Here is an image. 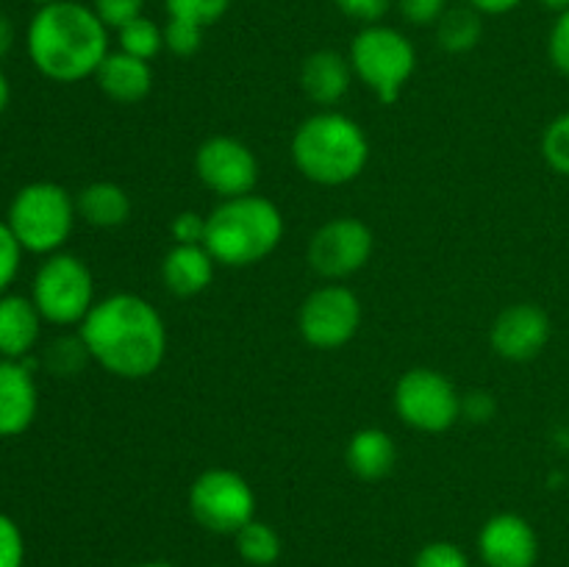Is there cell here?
I'll use <instances>...</instances> for the list:
<instances>
[{
    "label": "cell",
    "instance_id": "6da1fadb",
    "mask_svg": "<svg viewBox=\"0 0 569 567\" xmlns=\"http://www.w3.org/2000/svg\"><path fill=\"white\" fill-rule=\"evenodd\" d=\"M89 356L106 372L128 381L153 376L167 354V326L144 298L117 292L98 300L81 328Z\"/></svg>",
    "mask_w": 569,
    "mask_h": 567
},
{
    "label": "cell",
    "instance_id": "7a4b0ae2",
    "mask_svg": "<svg viewBox=\"0 0 569 567\" xmlns=\"http://www.w3.org/2000/svg\"><path fill=\"white\" fill-rule=\"evenodd\" d=\"M26 48L44 78L56 83H78L94 76L109 56V28L89 6L56 0L31 17Z\"/></svg>",
    "mask_w": 569,
    "mask_h": 567
},
{
    "label": "cell",
    "instance_id": "3957f363",
    "mask_svg": "<svg viewBox=\"0 0 569 567\" xmlns=\"http://www.w3.org/2000/svg\"><path fill=\"white\" fill-rule=\"evenodd\" d=\"M292 161L311 183L342 187L356 181L370 161L365 128L339 111L306 117L292 137Z\"/></svg>",
    "mask_w": 569,
    "mask_h": 567
},
{
    "label": "cell",
    "instance_id": "277c9868",
    "mask_svg": "<svg viewBox=\"0 0 569 567\" xmlns=\"http://www.w3.org/2000/svg\"><path fill=\"white\" fill-rule=\"evenodd\" d=\"M287 222L281 209L261 195L228 198L206 215L203 245L222 267H253L281 245Z\"/></svg>",
    "mask_w": 569,
    "mask_h": 567
},
{
    "label": "cell",
    "instance_id": "5b68a950",
    "mask_svg": "<svg viewBox=\"0 0 569 567\" xmlns=\"http://www.w3.org/2000/svg\"><path fill=\"white\" fill-rule=\"evenodd\" d=\"M76 217V200L64 187L53 181H33L14 195L6 222L22 250L50 256L64 248Z\"/></svg>",
    "mask_w": 569,
    "mask_h": 567
},
{
    "label": "cell",
    "instance_id": "8992f818",
    "mask_svg": "<svg viewBox=\"0 0 569 567\" xmlns=\"http://www.w3.org/2000/svg\"><path fill=\"white\" fill-rule=\"evenodd\" d=\"M350 67L381 103H395L417 70V50L398 28L367 26L350 44Z\"/></svg>",
    "mask_w": 569,
    "mask_h": 567
},
{
    "label": "cell",
    "instance_id": "52a82bcc",
    "mask_svg": "<svg viewBox=\"0 0 569 567\" xmlns=\"http://www.w3.org/2000/svg\"><path fill=\"white\" fill-rule=\"evenodd\" d=\"M31 300L44 322L81 326L94 306L92 270L72 253H50L33 276Z\"/></svg>",
    "mask_w": 569,
    "mask_h": 567
},
{
    "label": "cell",
    "instance_id": "ba28073f",
    "mask_svg": "<svg viewBox=\"0 0 569 567\" xmlns=\"http://www.w3.org/2000/svg\"><path fill=\"white\" fill-rule=\"evenodd\" d=\"M189 511L211 534H237L256 520V495L248 478L228 467L200 472L189 487Z\"/></svg>",
    "mask_w": 569,
    "mask_h": 567
},
{
    "label": "cell",
    "instance_id": "9c48e42d",
    "mask_svg": "<svg viewBox=\"0 0 569 567\" xmlns=\"http://www.w3.org/2000/svg\"><path fill=\"white\" fill-rule=\"evenodd\" d=\"M395 409L406 426L426 434H442L461 417V392L448 376L431 367L403 372L395 387Z\"/></svg>",
    "mask_w": 569,
    "mask_h": 567
},
{
    "label": "cell",
    "instance_id": "30bf717a",
    "mask_svg": "<svg viewBox=\"0 0 569 567\" xmlns=\"http://www.w3.org/2000/svg\"><path fill=\"white\" fill-rule=\"evenodd\" d=\"M361 326V300L342 284L315 289L298 311L300 337L320 350H337L356 337Z\"/></svg>",
    "mask_w": 569,
    "mask_h": 567
},
{
    "label": "cell",
    "instance_id": "8fae6325",
    "mask_svg": "<svg viewBox=\"0 0 569 567\" xmlns=\"http://www.w3.org/2000/svg\"><path fill=\"white\" fill-rule=\"evenodd\" d=\"M372 250H376V237L367 222L356 220V217H337L317 228V233L311 237L309 265L317 276L339 281V278H348L367 267Z\"/></svg>",
    "mask_w": 569,
    "mask_h": 567
},
{
    "label": "cell",
    "instance_id": "7c38bea8",
    "mask_svg": "<svg viewBox=\"0 0 569 567\" xmlns=\"http://www.w3.org/2000/svg\"><path fill=\"white\" fill-rule=\"evenodd\" d=\"M194 170L203 187L222 200L250 195L259 183V159L237 137L206 139L194 156Z\"/></svg>",
    "mask_w": 569,
    "mask_h": 567
},
{
    "label": "cell",
    "instance_id": "4fadbf2b",
    "mask_svg": "<svg viewBox=\"0 0 569 567\" xmlns=\"http://www.w3.org/2000/svg\"><path fill=\"white\" fill-rule=\"evenodd\" d=\"M550 334V317L542 306L537 304H515L498 315L492 322V348L500 359L509 361H531L548 348Z\"/></svg>",
    "mask_w": 569,
    "mask_h": 567
},
{
    "label": "cell",
    "instance_id": "5bb4252c",
    "mask_svg": "<svg viewBox=\"0 0 569 567\" xmlns=\"http://www.w3.org/2000/svg\"><path fill=\"white\" fill-rule=\"evenodd\" d=\"M478 554L487 567H537L539 537L522 515L500 511L483 523Z\"/></svg>",
    "mask_w": 569,
    "mask_h": 567
},
{
    "label": "cell",
    "instance_id": "9a60e30c",
    "mask_svg": "<svg viewBox=\"0 0 569 567\" xmlns=\"http://www.w3.org/2000/svg\"><path fill=\"white\" fill-rule=\"evenodd\" d=\"M37 361L0 359V437H20L39 411V389L33 378Z\"/></svg>",
    "mask_w": 569,
    "mask_h": 567
},
{
    "label": "cell",
    "instance_id": "2e32d148",
    "mask_svg": "<svg viewBox=\"0 0 569 567\" xmlns=\"http://www.w3.org/2000/svg\"><path fill=\"white\" fill-rule=\"evenodd\" d=\"M214 256L206 245H172L161 261V281L178 298H192L214 281Z\"/></svg>",
    "mask_w": 569,
    "mask_h": 567
},
{
    "label": "cell",
    "instance_id": "e0dca14e",
    "mask_svg": "<svg viewBox=\"0 0 569 567\" xmlns=\"http://www.w3.org/2000/svg\"><path fill=\"white\" fill-rule=\"evenodd\" d=\"M42 334V315L26 295L0 298V359H26Z\"/></svg>",
    "mask_w": 569,
    "mask_h": 567
},
{
    "label": "cell",
    "instance_id": "ac0fdd59",
    "mask_svg": "<svg viewBox=\"0 0 569 567\" xmlns=\"http://www.w3.org/2000/svg\"><path fill=\"white\" fill-rule=\"evenodd\" d=\"M98 78V87L106 98H111L114 103H139L150 94L153 89V70H150V61L137 59L131 53H122L114 50L103 59V64L94 72Z\"/></svg>",
    "mask_w": 569,
    "mask_h": 567
},
{
    "label": "cell",
    "instance_id": "d6986e66",
    "mask_svg": "<svg viewBox=\"0 0 569 567\" xmlns=\"http://www.w3.org/2000/svg\"><path fill=\"white\" fill-rule=\"evenodd\" d=\"M350 81H353V67L337 50H317L306 56L300 67V89L317 106H337L348 94Z\"/></svg>",
    "mask_w": 569,
    "mask_h": 567
},
{
    "label": "cell",
    "instance_id": "ffe728a7",
    "mask_svg": "<svg viewBox=\"0 0 569 567\" xmlns=\"http://www.w3.org/2000/svg\"><path fill=\"white\" fill-rule=\"evenodd\" d=\"M345 461H348V467L359 478L378 481V478L389 476L395 470L398 445H395V439L383 428H361V431L350 437Z\"/></svg>",
    "mask_w": 569,
    "mask_h": 567
},
{
    "label": "cell",
    "instance_id": "44dd1931",
    "mask_svg": "<svg viewBox=\"0 0 569 567\" xmlns=\"http://www.w3.org/2000/svg\"><path fill=\"white\" fill-rule=\"evenodd\" d=\"M78 217L94 228H117L131 217V198L114 181H94L76 198Z\"/></svg>",
    "mask_w": 569,
    "mask_h": 567
},
{
    "label": "cell",
    "instance_id": "7402d4cb",
    "mask_svg": "<svg viewBox=\"0 0 569 567\" xmlns=\"http://www.w3.org/2000/svg\"><path fill=\"white\" fill-rule=\"evenodd\" d=\"M481 11L472 6H453L445 9V14L437 22V42L448 53H470L483 37Z\"/></svg>",
    "mask_w": 569,
    "mask_h": 567
},
{
    "label": "cell",
    "instance_id": "603a6c76",
    "mask_svg": "<svg viewBox=\"0 0 569 567\" xmlns=\"http://www.w3.org/2000/svg\"><path fill=\"white\" fill-rule=\"evenodd\" d=\"M233 539H237L239 556L253 567L276 565L278 556H281V537L270 523L250 520L248 526L233 534Z\"/></svg>",
    "mask_w": 569,
    "mask_h": 567
},
{
    "label": "cell",
    "instance_id": "cb8c5ba5",
    "mask_svg": "<svg viewBox=\"0 0 569 567\" xmlns=\"http://www.w3.org/2000/svg\"><path fill=\"white\" fill-rule=\"evenodd\" d=\"M117 39H120V50L122 53H131L137 59H156V56L164 50V28L156 26L150 17H137L128 26H122L117 31Z\"/></svg>",
    "mask_w": 569,
    "mask_h": 567
},
{
    "label": "cell",
    "instance_id": "d4e9b609",
    "mask_svg": "<svg viewBox=\"0 0 569 567\" xmlns=\"http://www.w3.org/2000/svg\"><path fill=\"white\" fill-rule=\"evenodd\" d=\"M92 359L87 350V342L81 339V334L76 337H59L48 345L44 350V367L56 376H78L83 370V365Z\"/></svg>",
    "mask_w": 569,
    "mask_h": 567
},
{
    "label": "cell",
    "instance_id": "484cf974",
    "mask_svg": "<svg viewBox=\"0 0 569 567\" xmlns=\"http://www.w3.org/2000/svg\"><path fill=\"white\" fill-rule=\"evenodd\" d=\"M167 20L192 22L198 28L214 26L231 9V0H164Z\"/></svg>",
    "mask_w": 569,
    "mask_h": 567
},
{
    "label": "cell",
    "instance_id": "4316f807",
    "mask_svg": "<svg viewBox=\"0 0 569 567\" xmlns=\"http://www.w3.org/2000/svg\"><path fill=\"white\" fill-rule=\"evenodd\" d=\"M542 156L548 167L569 178V111L556 117L542 133Z\"/></svg>",
    "mask_w": 569,
    "mask_h": 567
},
{
    "label": "cell",
    "instance_id": "83f0119b",
    "mask_svg": "<svg viewBox=\"0 0 569 567\" xmlns=\"http://www.w3.org/2000/svg\"><path fill=\"white\" fill-rule=\"evenodd\" d=\"M203 44V28L192 26V22H181V20H167L164 26V48L170 53L181 56H194Z\"/></svg>",
    "mask_w": 569,
    "mask_h": 567
},
{
    "label": "cell",
    "instance_id": "f1b7e54d",
    "mask_svg": "<svg viewBox=\"0 0 569 567\" xmlns=\"http://www.w3.org/2000/svg\"><path fill=\"white\" fill-rule=\"evenodd\" d=\"M22 261V245L17 242V237L11 233L9 222L0 220V298L9 292V287L14 284L17 272H20Z\"/></svg>",
    "mask_w": 569,
    "mask_h": 567
},
{
    "label": "cell",
    "instance_id": "f546056e",
    "mask_svg": "<svg viewBox=\"0 0 569 567\" xmlns=\"http://www.w3.org/2000/svg\"><path fill=\"white\" fill-rule=\"evenodd\" d=\"M92 9L106 28H117L120 31L122 26L142 17L144 0H92Z\"/></svg>",
    "mask_w": 569,
    "mask_h": 567
},
{
    "label": "cell",
    "instance_id": "4dcf8cb0",
    "mask_svg": "<svg viewBox=\"0 0 569 567\" xmlns=\"http://www.w3.org/2000/svg\"><path fill=\"white\" fill-rule=\"evenodd\" d=\"M415 567H470V559H467V554L456 543L437 539V543H428L417 554Z\"/></svg>",
    "mask_w": 569,
    "mask_h": 567
},
{
    "label": "cell",
    "instance_id": "1f68e13d",
    "mask_svg": "<svg viewBox=\"0 0 569 567\" xmlns=\"http://www.w3.org/2000/svg\"><path fill=\"white\" fill-rule=\"evenodd\" d=\"M26 561V539L20 526L0 511V567H22Z\"/></svg>",
    "mask_w": 569,
    "mask_h": 567
},
{
    "label": "cell",
    "instance_id": "d6a6232c",
    "mask_svg": "<svg viewBox=\"0 0 569 567\" xmlns=\"http://www.w3.org/2000/svg\"><path fill=\"white\" fill-rule=\"evenodd\" d=\"M345 17L359 20L365 26H378L392 9V0H333Z\"/></svg>",
    "mask_w": 569,
    "mask_h": 567
},
{
    "label": "cell",
    "instance_id": "836d02e7",
    "mask_svg": "<svg viewBox=\"0 0 569 567\" xmlns=\"http://www.w3.org/2000/svg\"><path fill=\"white\" fill-rule=\"evenodd\" d=\"M548 53L556 70H559L561 76H569V9L561 11V14L556 17L553 28H550Z\"/></svg>",
    "mask_w": 569,
    "mask_h": 567
},
{
    "label": "cell",
    "instance_id": "e575fe53",
    "mask_svg": "<svg viewBox=\"0 0 569 567\" xmlns=\"http://www.w3.org/2000/svg\"><path fill=\"white\" fill-rule=\"evenodd\" d=\"M398 6L411 26H437L448 9V0H398Z\"/></svg>",
    "mask_w": 569,
    "mask_h": 567
},
{
    "label": "cell",
    "instance_id": "d590c367",
    "mask_svg": "<svg viewBox=\"0 0 569 567\" xmlns=\"http://www.w3.org/2000/svg\"><path fill=\"white\" fill-rule=\"evenodd\" d=\"M170 233L176 245H203L206 239V217L198 211H181L170 222Z\"/></svg>",
    "mask_w": 569,
    "mask_h": 567
},
{
    "label": "cell",
    "instance_id": "8d00e7d4",
    "mask_svg": "<svg viewBox=\"0 0 569 567\" xmlns=\"http://www.w3.org/2000/svg\"><path fill=\"white\" fill-rule=\"evenodd\" d=\"M495 411H498V404L483 389H472V392L461 395V417H467V420L489 422L495 417Z\"/></svg>",
    "mask_w": 569,
    "mask_h": 567
},
{
    "label": "cell",
    "instance_id": "74e56055",
    "mask_svg": "<svg viewBox=\"0 0 569 567\" xmlns=\"http://www.w3.org/2000/svg\"><path fill=\"white\" fill-rule=\"evenodd\" d=\"M522 0H467V6H472L476 11L487 17H498V14H509L520 6Z\"/></svg>",
    "mask_w": 569,
    "mask_h": 567
},
{
    "label": "cell",
    "instance_id": "f35d334b",
    "mask_svg": "<svg viewBox=\"0 0 569 567\" xmlns=\"http://www.w3.org/2000/svg\"><path fill=\"white\" fill-rule=\"evenodd\" d=\"M11 44H14V26H11L9 17H6L3 11H0V61H3L6 56H9Z\"/></svg>",
    "mask_w": 569,
    "mask_h": 567
},
{
    "label": "cell",
    "instance_id": "ab89813d",
    "mask_svg": "<svg viewBox=\"0 0 569 567\" xmlns=\"http://www.w3.org/2000/svg\"><path fill=\"white\" fill-rule=\"evenodd\" d=\"M9 100H11L9 78H6V76H3V70H0V117H3V111L9 109Z\"/></svg>",
    "mask_w": 569,
    "mask_h": 567
},
{
    "label": "cell",
    "instance_id": "60d3db41",
    "mask_svg": "<svg viewBox=\"0 0 569 567\" xmlns=\"http://www.w3.org/2000/svg\"><path fill=\"white\" fill-rule=\"evenodd\" d=\"M539 3H542L548 11H556V14H561V11L569 9V0H539Z\"/></svg>",
    "mask_w": 569,
    "mask_h": 567
},
{
    "label": "cell",
    "instance_id": "b9f144b4",
    "mask_svg": "<svg viewBox=\"0 0 569 567\" xmlns=\"http://www.w3.org/2000/svg\"><path fill=\"white\" fill-rule=\"evenodd\" d=\"M137 567H178V565H172V561H142V565H137Z\"/></svg>",
    "mask_w": 569,
    "mask_h": 567
},
{
    "label": "cell",
    "instance_id": "7bdbcfd3",
    "mask_svg": "<svg viewBox=\"0 0 569 567\" xmlns=\"http://www.w3.org/2000/svg\"><path fill=\"white\" fill-rule=\"evenodd\" d=\"M33 3H37L39 9H42V6H50V3H56V0H33Z\"/></svg>",
    "mask_w": 569,
    "mask_h": 567
}]
</instances>
